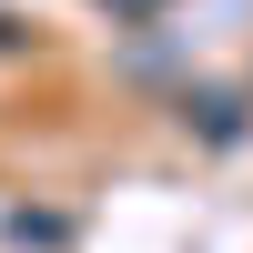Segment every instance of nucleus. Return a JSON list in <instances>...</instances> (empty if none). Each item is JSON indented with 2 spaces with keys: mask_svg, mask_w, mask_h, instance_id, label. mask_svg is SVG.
<instances>
[{
  "mask_svg": "<svg viewBox=\"0 0 253 253\" xmlns=\"http://www.w3.org/2000/svg\"><path fill=\"white\" fill-rule=\"evenodd\" d=\"M10 233H20V243H61L71 223H61V213H10Z\"/></svg>",
  "mask_w": 253,
  "mask_h": 253,
  "instance_id": "1",
  "label": "nucleus"
}]
</instances>
